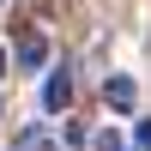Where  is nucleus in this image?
<instances>
[{
    "label": "nucleus",
    "mask_w": 151,
    "mask_h": 151,
    "mask_svg": "<svg viewBox=\"0 0 151 151\" xmlns=\"http://www.w3.org/2000/svg\"><path fill=\"white\" fill-rule=\"evenodd\" d=\"M139 145H145V151H151V121H139Z\"/></svg>",
    "instance_id": "nucleus-6"
},
{
    "label": "nucleus",
    "mask_w": 151,
    "mask_h": 151,
    "mask_svg": "<svg viewBox=\"0 0 151 151\" xmlns=\"http://www.w3.org/2000/svg\"><path fill=\"white\" fill-rule=\"evenodd\" d=\"M97 151H121V133H97Z\"/></svg>",
    "instance_id": "nucleus-5"
},
{
    "label": "nucleus",
    "mask_w": 151,
    "mask_h": 151,
    "mask_svg": "<svg viewBox=\"0 0 151 151\" xmlns=\"http://www.w3.org/2000/svg\"><path fill=\"white\" fill-rule=\"evenodd\" d=\"M0 73H6V48H0Z\"/></svg>",
    "instance_id": "nucleus-7"
},
{
    "label": "nucleus",
    "mask_w": 151,
    "mask_h": 151,
    "mask_svg": "<svg viewBox=\"0 0 151 151\" xmlns=\"http://www.w3.org/2000/svg\"><path fill=\"white\" fill-rule=\"evenodd\" d=\"M67 103H73V79H67V73H48V85H42V109H48V115H60Z\"/></svg>",
    "instance_id": "nucleus-2"
},
{
    "label": "nucleus",
    "mask_w": 151,
    "mask_h": 151,
    "mask_svg": "<svg viewBox=\"0 0 151 151\" xmlns=\"http://www.w3.org/2000/svg\"><path fill=\"white\" fill-rule=\"evenodd\" d=\"M103 97H109V109H115V115H127V109H133V103H139V85H133V79H127V73H115V79H109V85H103Z\"/></svg>",
    "instance_id": "nucleus-1"
},
{
    "label": "nucleus",
    "mask_w": 151,
    "mask_h": 151,
    "mask_svg": "<svg viewBox=\"0 0 151 151\" xmlns=\"http://www.w3.org/2000/svg\"><path fill=\"white\" fill-rule=\"evenodd\" d=\"M18 151H48V127H24L18 133Z\"/></svg>",
    "instance_id": "nucleus-4"
},
{
    "label": "nucleus",
    "mask_w": 151,
    "mask_h": 151,
    "mask_svg": "<svg viewBox=\"0 0 151 151\" xmlns=\"http://www.w3.org/2000/svg\"><path fill=\"white\" fill-rule=\"evenodd\" d=\"M42 60H48V36H36V30H30V36L18 42V67H30V73H36Z\"/></svg>",
    "instance_id": "nucleus-3"
}]
</instances>
